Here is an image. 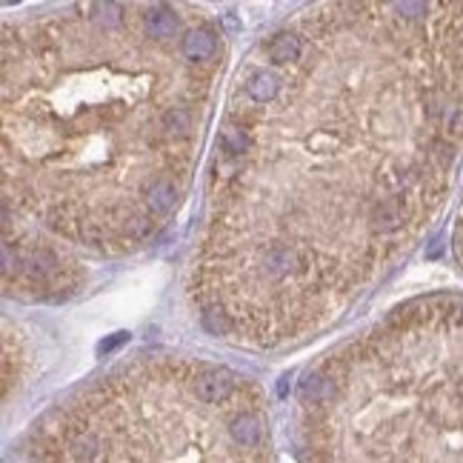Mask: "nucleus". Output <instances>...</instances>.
Segmentation results:
<instances>
[{
  "mask_svg": "<svg viewBox=\"0 0 463 463\" xmlns=\"http://www.w3.org/2000/svg\"><path fill=\"white\" fill-rule=\"evenodd\" d=\"M395 457L463 460V297L415 300L389 318L383 340Z\"/></svg>",
  "mask_w": 463,
  "mask_h": 463,
  "instance_id": "f257e3e1",
  "label": "nucleus"
},
{
  "mask_svg": "<svg viewBox=\"0 0 463 463\" xmlns=\"http://www.w3.org/2000/svg\"><path fill=\"white\" fill-rule=\"evenodd\" d=\"M243 92H246V97L252 100V103H272L275 97H278V92H280V83H278V78L272 75V72H266V69H254V72H249L246 75V80H243Z\"/></svg>",
  "mask_w": 463,
  "mask_h": 463,
  "instance_id": "6e6552de",
  "label": "nucleus"
},
{
  "mask_svg": "<svg viewBox=\"0 0 463 463\" xmlns=\"http://www.w3.org/2000/svg\"><path fill=\"white\" fill-rule=\"evenodd\" d=\"M266 58H269L275 66L297 63V61L303 58V40H300V35H295V32H278L275 37H269V43H266Z\"/></svg>",
  "mask_w": 463,
  "mask_h": 463,
  "instance_id": "423d86ee",
  "label": "nucleus"
},
{
  "mask_svg": "<svg viewBox=\"0 0 463 463\" xmlns=\"http://www.w3.org/2000/svg\"><path fill=\"white\" fill-rule=\"evenodd\" d=\"M221 149L229 158H243L249 152V132L243 129V123H226L221 132Z\"/></svg>",
  "mask_w": 463,
  "mask_h": 463,
  "instance_id": "9d476101",
  "label": "nucleus"
},
{
  "mask_svg": "<svg viewBox=\"0 0 463 463\" xmlns=\"http://www.w3.org/2000/svg\"><path fill=\"white\" fill-rule=\"evenodd\" d=\"M455 249H457V257L463 264V215H460V223H457V232H455Z\"/></svg>",
  "mask_w": 463,
  "mask_h": 463,
  "instance_id": "9b49d317",
  "label": "nucleus"
},
{
  "mask_svg": "<svg viewBox=\"0 0 463 463\" xmlns=\"http://www.w3.org/2000/svg\"><path fill=\"white\" fill-rule=\"evenodd\" d=\"M180 51H183V58L192 61V63H206V61H212L218 55V37L209 29L195 26V29H189L183 35Z\"/></svg>",
  "mask_w": 463,
  "mask_h": 463,
  "instance_id": "7ed1b4c3",
  "label": "nucleus"
},
{
  "mask_svg": "<svg viewBox=\"0 0 463 463\" xmlns=\"http://www.w3.org/2000/svg\"><path fill=\"white\" fill-rule=\"evenodd\" d=\"M192 129H195V118H192V112L186 106H166L161 112V118H158V132L169 143L189 140Z\"/></svg>",
  "mask_w": 463,
  "mask_h": 463,
  "instance_id": "20e7f679",
  "label": "nucleus"
},
{
  "mask_svg": "<svg viewBox=\"0 0 463 463\" xmlns=\"http://www.w3.org/2000/svg\"><path fill=\"white\" fill-rule=\"evenodd\" d=\"M226 429L237 449H261L264 443V421L252 415V412H240Z\"/></svg>",
  "mask_w": 463,
  "mask_h": 463,
  "instance_id": "39448f33",
  "label": "nucleus"
},
{
  "mask_svg": "<svg viewBox=\"0 0 463 463\" xmlns=\"http://www.w3.org/2000/svg\"><path fill=\"white\" fill-rule=\"evenodd\" d=\"M192 389H195V397L203 400V403H226L237 389V378L229 369L206 366L195 375Z\"/></svg>",
  "mask_w": 463,
  "mask_h": 463,
  "instance_id": "f03ea898",
  "label": "nucleus"
},
{
  "mask_svg": "<svg viewBox=\"0 0 463 463\" xmlns=\"http://www.w3.org/2000/svg\"><path fill=\"white\" fill-rule=\"evenodd\" d=\"M178 26H180V23H178V15H175L169 6H152V9L143 12V29H146V35L154 37V40H169V37H175Z\"/></svg>",
  "mask_w": 463,
  "mask_h": 463,
  "instance_id": "1a4fd4ad",
  "label": "nucleus"
},
{
  "mask_svg": "<svg viewBox=\"0 0 463 463\" xmlns=\"http://www.w3.org/2000/svg\"><path fill=\"white\" fill-rule=\"evenodd\" d=\"M178 203V186L172 178H154L146 186V206L149 212L158 218V215H169Z\"/></svg>",
  "mask_w": 463,
  "mask_h": 463,
  "instance_id": "0eeeda50",
  "label": "nucleus"
}]
</instances>
